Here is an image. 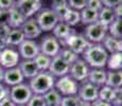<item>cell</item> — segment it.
<instances>
[{"instance_id":"d590c367","label":"cell","mask_w":122,"mask_h":106,"mask_svg":"<svg viewBox=\"0 0 122 106\" xmlns=\"http://www.w3.org/2000/svg\"><path fill=\"white\" fill-rule=\"evenodd\" d=\"M27 106H47L46 102H45L43 96L39 95H33L31 99L29 100Z\"/></svg>"},{"instance_id":"836d02e7","label":"cell","mask_w":122,"mask_h":106,"mask_svg":"<svg viewBox=\"0 0 122 106\" xmlns=\"http://www.w3.org/2000/svg\"><path fill=\"white\" fill-rule=\"evenodd\" d=\"M80 99L78 96H63L61 101L60 106H79Z\"/></svg>"},{"instance_id":"e575fe53","label":"cell","mask_w":122,"mask_h":106,"mask_svg":"<svg viewBox=\"0 0 122 106\" xmlns=\"http://www.w3.org/2000/svg\"><path fill=\"white\" fill-rule=\"evenodd\" d=\"M67 3H68L69 9L81 12L82 10H84L86 8L87 0H69V1H67Z\"/></svg>"},{"instance_id":"7bdbcfd3","label":"cell","mask_w":122,"mask_h":106,"mask_svg":"<svg viewBox=\"0 0 122 106\" xmlns=\"http://www.w3.org/2000/svg\"><path fill=\"white\" fill-rule=\"evenodd\" d=\"M11 28L9 27L8 25H0V36L3 37L4 39H5L6 35L9 34V32H10Z\"/></svg>"},{"instance_id":"d4e9b609","label":"cell","mask_w":122,"mask_h":106,"mask_svg":"<svg viewBox=\"0 0 122 106\" xmlns=\"http://www.w3.org/2000/svg\"><path fill=\"white\" fill-rule=\"evenodd\" d=\"M105 85L108 87H112V88H114V89L122 88V70H118V71H107Z\"/></svg>"},{"instance_id":"9a60e30c","label":"cell","mask_w":122,"mask_h":106,"mask_svg":"<svg viewBox=\"0 0 122 106\" xmlns=\"http://www.w3.org/2000/svg\"><path fill=\"white\" fill-rule=\"evenodd\" d=\"M69 68H70V65H68L66 62H64L61 58L60 55H56L51 58V63H50V66H49L48 71L55 79H57V77L64 76V75L69 73Z\"/></svg>"},{"instance_id":"f907efd6","label":"cell","mask_w":122,"mask_h":106,"mask_svg":"<svg viewBox=\"0 0 122 106\" xmlns=\"http://www.w3.org/2000/svg\"><path fill=\"white\" fill-rule=\"evenodd\" d=\"M18 106H27V105H18Z\"/></svg>"},{"instance_id":"9c48e42d","label":"cell","mask_w":122,"mask_h":106,"mask_svg":"<svg viewBox=\"0 0 122 106\" xmlns=\"http://www.w3.org/2000/svg\"><path fill=\"white\" fill-rule=\"evenodd\" d=\"M14 6L22 14L25 19H28L33 18L44 8V4L41 0H17Z\"/></svg>"},{"instance_id":"8fae6325","label":"cell","mask_w":122,"mask_h":106,"mask_svg":"<svg viewBox=\"0 0 122 106\" xmlns=\"http://www.w3.org/2000/svg\"><path fill=\"white\" fill-rule=\"evenodd\" d=\"M89 70H90V68L88 67V65L80 57L78 61H76L73 64L70 65L69 73L68 74L76 82L81 84V83H83V82L87 81Z\"/></svg>"},{"instance_id":"8992f818","label":"cell","mask_w":122,"mask_h":106,"mask_svg":"<svg viewBox=\"0 0 122 106\" xmlns=\"http://www.w3.org/2000/svg\"><path fill=\"white\" fill-rule=\"evenodd\" d=\"M79 83L76 82L69 74L55 79L54 88L60 92L62 96H76L79 90Z\"/></svg>"},{"instance_id":"f1b7e54d","label":"cell","mask_w":122,"mask_h":106,"mask_svg":"<svg viewBox=\"0 0 122 106\" xmlns=\"http://www.w3.org/2000/svg\"><path fill=\"white\" fill-rule=\"evenodd\" d=\"M107 34L117 39H122V18H115L107 27Z\"/></svg>"},{"instance_id":"7dc6e473","label":"cell","mask_w":122,"mask_h":106,"mask_svg":"<svg viewBox=\"0 0 122 106\" xmlns=\"http://www.w3.org/2000/svg\"><path fill=\"white\" fill-rule=\"evenodd\" d=\"M6 47V44H5V39L3 38V37L0 36V50H2L3 48H5Z\"/></svg>"},{"instance_id":"4dcf8cb0","label":"cell","mask_w":122,"mask_h":106,"mask_svg":"<svg viewBox=\"0 0 122 106\" xmlns=\"http://www.w3.org/2000/svg\"><path fill=\"white\" fill-rule=\"evenodd\" d=\"M114 95H115V89L112 87H108L106 85L100 87L99 88V95H98V99L104 101L106 103L112 104V99H114Z\"/></svg>"},{"instance_id":"30bf717a","label":"cell","mask_w":122,"mask_h":106,"mask_svg":"<svg viewBox=\"0 0 122 106\" xmlns=\"http://www.w3.org/2000/svg\"><path fill=\"white\" fill-rule=\"evenodd\" d=\"M20 61L21 58L19 56L17 48L5 47L2 50H0V66L4 70L17 67Z\"/></svg>"},{"instance_id":"ac0fdd59","label":"cell","mask_w":122,"mask_h":106,"mask_svg":"<svg viewBox=\"0 0 122 106\" xmlns=\"http://www.w3.org/2000/svg\"><path fill=\"white\" fill-rule=\"evenodd\" d=\"M106 73L107 70L105 68H93V69H90L87 76V81L100 88V87L105 85Z\"/></svg>"},{"instance_id":"277c9868","label":"cell","mask_w":122,"mask_h":106,"mask_svg":"<svg viewBox=\"0 0 122 106\" xmlns=\"http://www.w3.org/2000/svg\"><path fill=\"white\" fill-rule=\"evenodd\" d=\"M89 45H90L89 41L85 38V36L82 33H78V32L73 31L68 36V38L64 42H62L61 46L69 49L72 52H74L76 54H78L79 56H81L84 53V51L88 48Z\"/></svg>"},{"instance_id":"5b68a950","label":"cell","mask_w":122,"mask_h":106,"mask_svg":"<svg viewBox=\"0 0 122 106\" xmlns=\"http://www.w3.org/2000/svg\"><path fill=\"white\" fill-rule=\"evenodd\" d=\"M39 45V53L45 54L49 57H54L58 55L62 46L61 42L53 36L51 33H47L46 35L41 37V40L38 41Z\"/></svg>"},{"instance_id":"681fc988","label":"cell","mask_w":122,"mask_h":106,"mask_svg":"<svg viewBox=\"0 0 122 106\" xmlns=\"http://www.w3.org/2000/svg\"><path fill=\"white\" fill-rule=\"evenodd\" d=\"M79 106H91L90 105V103H87V102H80V104H79Z\"/></svg>"},{"instance_id":"7402d4cb","label":"cell","mask_w":122,"mask_h":106,"mask_svg":"<svg viewBox=\"0 0 122 106\" xmlns=\"http://www.w3.org/2000/svg\"><path fill=\"white\" fill-rule=\"evenodd\" d=\"M25 21V18L22 16L17 9L14 6L11 10H9V22L8 25L11 29H20L23 22Z\"/></svg>"},{"instance_id":"f35d334b","label":"cell","mask_w":122,"mask_h":106,"mask_svg":"<svg viewBox=\"0 0 122 106\" xmlns=\"http://www.w3.org/2000/svg\"><path fill=\"white\" fill-rule=\"evenodd\" d=\"M15 5V1L13 0H0V10L9 11Z\"/></svg>"},{"instance_id":"6da1fadb","label":"cell","mask_w":122,"mask_h":106,"mask_svg":"<svg viewBox=\"0 0 122 106\" xmlns=\"http://www.w3.org/2000/svg\"><path fill=\"white\" fill-rule=\"evenodd\" d=\"M109 54L101 44H90L81 55V58L88 65L90 69L105 68Z\"/></svg>"},{"instance_id":"2e32d148","label":"cell","mask_w":122,"mask_h":106,"mask_svg":"<svg viewBox=\"0 0 122 106\" xmlns=\"http://www.w3.org/2000/svg\"><path fill=\"white\" fill-rule=\"evenodd\" d=\"M23 82H25V79H23L18 66L17 67L4 70V75H3V81H2V83L5 85V86H8L9 88L16 86V85H19V84L23 83Z\"/></svg>"},{"instance_id":"4fadbf2b","label":"cell","mask_w":122,"mask_h":106,"mask_svg":"<svg viewBox=\"0 0 122 106\" xmlns=\"http://www.w3.org/2000/svg\"><path fill=\"white\" fill-rule=\"evenodd\" d=\"M98 95H99V87L89 83L88 81H85L79 85V90L76 96L82 102H93L98 99Z\"/></svg>"},{"instance_id":"83f0119b","label":"cell","mask_w":122,"mask_h":106,"mask_svg":"<svg viewBox=\"0 0 122 106\" xmlns=\"http://www.w3.org/2000/svg\"><path fill=\"white\" fill-rule=\"evenodd\" d=\"M43 98L45 102H46L47 106H60L63 96L60 95V92L55 88H52L48 92L45 93Z\"/></svg>"},{"instance_id":"484cf974","label":"cell","mask_w":122,"mask_h":106,"mask_svg":"<svg viewBox=\"0 0 122 106\" xmlns=\"http://www.w3.org/2000/svg\"><path fill=\"white\" fill-rule=\"evenodd\" d=\"M98 13L93 10H90L88 8H85L84 10L80 12V16H81V25H83L84 27L91 23H95L98 21Z\"/></svg>"},{"instance_id":"74e56055","label":"cell","mask_w":122,"mask_h":106,"mask_svg":"<svg viewBox=\"0 0 122 106\" xmlns=\"http://www.w3.org/2000/svg\"><path fill=\"white\" fill-rule=\"evenodd\" d=\"M86 8L90 9V10H93L96 12H99L101 9L103 8V5H102L101 0H87Z\"/></svg>"},{"instance_id":"603a6c76","label":"cell","mask_w":122,"mask_h":106,"mask_svg":"<svg viewBox=\"0 0 122 106\" xmlns=\"http://www.w3.org/2000/svg\"><path fill=\"white\" fill-rule=\"evenodd\" d=\"M50 9L55 13V15L57 16L60 21H63L67 12L69 11V6H68L66 0H55V1H52Z\"/></svg>"},{"instance_id":"e0dca14e","label":"cell","mask_w":122,"mask_h":106,"mask_svg":"<svg viewBox=\"0 0 122 106\" xmlns=\"http://www.w3.org/2000/svg\"><path fill=\"white\" fill-rule=\"evenodd\" d=\"M18 68H19L25 81L27 80V82L33 79L39 72L33 60H21L18 64Z\"/></svg>"},{"instance_id":"816d5d0a","label":"cell","mask_w":122,"mask_h":106,"mask_svg":"<svg viewBox=\"0 0 122 106\" xmlns=\"http://www.w3.org/2000/svg\"></svg>"},{"instance_id":"ba28073f","label":"cell","mask_w":122,"mask_h":106,"mask_svg":"<svg viewBox=\"0 0 122 106\" xmlns=\"http://www.w3.org/2000/svg\"><path fill=\"white\" fill-rule=\"evenodd\" d=\"M33 96L27 82L16 85L10 88V99L16 105H27L31 96Z\"/></svg>"},{"instance_id":"ffe728a7","label":"cell","mask_w":122,"mask_h":106,"mask_svg":"<svg viewBox=\"0 0 122 106\" xmlns=\"http://www.w3.org/2000/svg\"><path fill=\"white\" fill-rule=\"evenodd\" d=\"M101 45L108 54L122 52V39H117L107 34L102 40Z\"/></svg>"},{"instance_id":"7a4b0ae2","label":"cell","mask_w":122,"mask_h":106,"mask_svg":"<svg viewBox=\"0 0 122 106\" xmlns=\"http://www.w3.org/2000/svg\"><path fill=\"white\" fill-rule=\"evenodd\" d=\"M33 95L44 96L50 89L54 88L55 77L49 71H39L33 79L27 82Z\"/></svg>"},{"instance_id":"1f68e13d","label":"cell","mask_w":122,"mask_h":106,"mask_svg":"<svg viewBox=\"0 0 122 106\" xmlns=\"http://www.w3.org/2000/svg\"><path fill=\"white\" fill-rule=\"evenodd\" d=\"M33 61L39 71H48L49 66H50V63H51V57L45 55V54L39 53Z\"/></svg>"},{"instance_id":"cb8c5ba5","label":"cell","mask_w":122,"mask_h":106,"mask_svg":"<svg viewBox=\"0 0 122 106\" xmlns=\"http://www.w3.org/2000/svg\"><path fill=\"white\" fill-rule=\"evenodd\" d=\"M105 69L107 71H118L122 70V52L112 53L108 55Z\"/></svg>"},{"instance_id":"4316f807","label":"cell","mask_w":122,"mask_h":106,"mask_svg":"<svg viewBox=\"0 0 122 106\" xmlns=\"http://www.w3.org/2000/svg\"><path fill=\"white\" fill-rule=\"evenodd\" d=\"M115 18L116 17L112 9L105 8V6H103L98 13V21L105 27H108V25H111L115 20Z\"/></svg>"},{"instance_id":"7c38bea8","label":"cell","mask_w":122,"mask_h":106,"mask_svg":"<svg viewBox=\"0 0 122 106\" xmlns=\"http://www.w3.org/2000/svg\"><path fill=\"white\" fill-rule=\"evenodd\" d=\"M17 51L21 60H34L39 54V45L37 40L25 39L17 47Z\"/></svg>"},{"instance_id":"c3c4849f","label":"cell","mask_w":122,"mask_h":106,"mask_svg":"<svg viewBox=\"0 0 122 106\" xmlns=\"http://www.w3.org/2000/svg\"><path fill=\"white\" fill-rule=\"evenodd\" d=\"M3 75H4V69L0 66V83H2V81H3Z\"/></svg>"},{"instance_id":"ee69618b","label":"cell","mask_w":122,"mask_h":106,"mask_svg":"<svg viewBox=\"0 0 122 106\" xmlns=\"http://www.w3.org/2000/svg\"><path fill=\"white\" fill-rule=\"evenodd\" d=\"M112 12H114L115 17L116 18H121V16H122V2L119 4H117V5L112 9Z\"/></svg>"},{"instance_id":"3957f363","label":"cell","mask_w":122,"mask_h":106,"mask_svg":"<svg viewBox=\"0 0 122 106\" xmlns=\"http://www.w3.org/2000/svg\"><path fill=\"white\" fill-rule=\"evenodd\" d=\"M39 29L43 33H51L53 28L58 22V18L50 8H43L34 16Z\"/></svg>"},{"instance_id":"b9f144b4","label":"cell","mask_w":122,"mask_h":106,"mask_svg":"<svg viewBox=\"0 0 122 106\" xmlns=\"http://www.w3.org/2000/svg\"><path fill=\"white\" fill-rule=\"evenodd\" d=\"M9 22V11L0 10V25H8Z\"/></svg>"},{"instance_id":"52a82bcc","label":"cell","mask_w":122,"mask_h":106,"mask_svg":"<svg viewBox=\"0 0 122 106\" xmlns=\"http://www.w3.org/2000/svg\"><path fill=\"white\" fill-rule=\"evenodd\" d=\"M82 34L89 41V44H101L107 35V27L101 25L99 21L84 27Z\"/></svg>"},{"instance_id":"60d3db41","label":"cell","mask_w":122,"mask_h":106,"mask_svg":"<svg viewBox=\"0 0 122 106\" xmlns=\"http://www.w3.org/2000/svg\"><path fill=\"white\" fill-rule=\"evenodd\" d=\"M101 2H102V5L105 6V8H108V9H114L115 6L117 5V4L121 3V0H116V1H111V0H101Z\"/></svg>"},{"instance_id":"ab89813d","label":"cell","mask_w":122,"mask_h":106,"mask_svg":"<svg viewBox=\"0 0 122 106\" xmlns=\"http://www.w3.org/2000/svg\"><path fill=\"white\" fill-rule=\"evenodd\" d=\"M6 96H10V88L3 83H0V101Z\"/></svg>"},{"instance_id":"bcb514c9","label":"cell","mask_w":122,"mask_h":106,"mask_svg":"<svg viewBox=\"0 0 122 106\" xmlns=\"http://www.w3.org/2000/svg\"><path fill=\"white\" fill-rule=\"evenodd\" d=\"M90 105L91 106H112V104L104 102V101L100 100V99H97V100H95L93 102H91Z\"/></svg>"},{"instance_id":"d6a6232c","label":"cell","mask_w":122,"mask_h":106,"mask_svg":"<svg viewBox=\"0 0 122 106\" xmlns=\"http://www.w3.org/2000/svg\"><path fill=\"white\" fill-rule=\"evenodd\" d=\"M58 55H60L61 58H62L64 62H66L68 65H71V64H73L76 61H78L79 58L81 57V56H79L78 54H76L74 52H72L71 50L65 48V47H62V49H61Z\"/></svg>"},{"instance_id":"f6af8a7d","label":"cell","mask_w":122,"mask_h":106,"mask_svg":"<svg viewBox=\"0 0 122 106\" xmlns=\"http://www.w3.org/2000/svg\"><path fill=\"white\" fill-rule=\"evenodd\" d=\"M0 106H17V105L11 100L10 96H6L3 100L0 101Z\"/></svg>"},{"instance_id":"d6986e66","label":"cell","mask_w":122,"mask_h":106,"mask_svg":"<svg viewBox=\"0 0 122 106\" xmlns=\"http://www.w3.org/2000/svg\"><path fill=\"white\" fill-rule=\"evenodd\" d=\"M72 32H73L72 28H70L69 25H66L65 22H63V21H58L55 27L53 28V30L51 31V34L62 45V42H64L68 38V36H69Z\"/></svg>"},{"instance_id":"8d00e7d4","label":"cell","mask_w":122,"mask_h":106,"mask_svg":"<svg viewBox=\"0 0 122 106\" xmlns=\"http://www.w3.org/2000/svg\"><path fill=\"white\" fill-rule=\"evenodd\" d=\"M112 105V106H121L122 105V88L115 89V95H114Z\"/></svg>"},{"instance_id":"44dd1931","label":"cell","mask_w":122,"mask_h":106,"mask_svg":"<svg viewBox=\"0 0 122 106\" xmlns=\"http://www.w3.org/2000/svg\"><path fill=\"white\" fill-rule=\"evenodd\" d=\"M25 39V35H23V33L20 29H11L9 34L5 37L6 47L17 48Z\"/></svg>"},{"instance_id":"f546056e","label":"cell","mask_w":122,"mask_h":106,"mask_svg":"<svg viewBox=\"0 0 122 106\" xmlns=\"http://www.w3.org/2000/svg\"><path fill=\"white\" fill-rule=\"evenodd\" d=\"M63 22H65L66 25H68L70 28L76 27L81 23V16H80V12L74 11L69 9V11L67 12L66 16L63 19Z\"/></svg>"},{"instance_id":"5bb4252c","label":"cell","mask_w":122,"mask_h":106,"mask_svg":"<svg viewBox=\"0 0 122 106\" xmlns=\"http://www.w3.org/2000/svg\"><path fill=\"white\" fill-rule=\"evenodd\" d=\"M20 30L22 31L25 35V39H30V40H37V38H41L43 36V32L39 29L38 25H37L36 20L33 18H28L23 22Z\"/></svg>"}]
</instances>
